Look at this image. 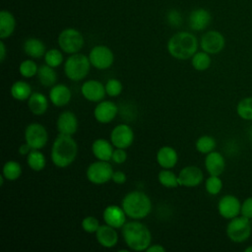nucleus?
Wrapping results in <instances>:
<instances>
[{"instance_id":"obj_7","label":"nucleus","mask_w":252,"mask_h":252,"mask_svg":"<svg viewBox=\"0 0 252 252\" xmlns=\"http://www.w3.org/2000/svg\"><path fill=\"white\" fill-rule=\"evenodd\" d=\"M58 44L61 50L68 54L79 52L84 46V36L76 29L68 28L58 35Z\"/></svg>"},{"instance_id":"obj_12","label":"nucleus","mask_w":252,"mask_h":252,"mask_svg":"<svg viewBox=\"0 0 252 252\" xmlns=\"http://www.w3.org/2000/svg\"><path fill=\"white\" fill-rule=\"evenodd\" d=\"M110 142L115 148L127 149L134 142V131L127 124H118L110 133Z\"/></svg>"},{"instance_id":"obj_42","label":"nucleus","mask_w":252,"mask_h":252,"mask_svg":"<svg viewBox=\"0 0 252 252\" xmlns=\"http://www.w3.org/2000/svg\"><path fill=\"white\" fill-rule=\"evenodd\" d=\"M240 215L252 220V196L246 198L241 203V213Z\"/></svg>"},{"instance_id":"obj_45","label":"nucleus","mask_w":252,"mask_h":252,"mask_svg":"<svg viewBox=\"0 0 252 252\" xmlns=\"http://www.w3.org/2000/svg\"><path fill=\"white\" fill-rule=\"evenodd\" d=\"M32 150V147L26 142V143H24V144H22V145L20 146V148H19V154L22 155V156H26V155L28 156Z\"/></svg>"},{"instance_id":"obj_32","label":"nucleus","mask_w":252,"mask_h":252,"mask_svg":"<svg viewBox=\"0 0 252 252\" xmlns=\"http://www.w3.org/2000/svg\"><path fill=\"white\" fill-rule=\"evenodd\" d=\"M2 174L8 181H15L22 175V166L16 160H8L4 163Z\"/></svg>"},{"instance_id":"obj_34","label":"nucleus","mask_w":252,"mask_h":252,"mask_svg":"<svg viewBox=\"0 0 252 252\" xmlns=\"http://www.w3.org/2000/svg\"><path fill=\"white\" fill-rule=\"evenodd\" d=\"M195 147L199 153L207 155V154L215 151V149L217 147V142L214 137H212L210 135H203L197 139V141L195 143Z\"/></svg>"},{"instance_id":"obj_44","label":"nucleus","mask_w":252,"mask_h":252,"mask_svg":"<svg viewBox=\"0 0 252 252\" xmlns=\"http://www.w3.org/2000/svg\"><path fill=\"white\" fill-rule=\"evenodd\" d=\"M127 180V177H126V174L121 171V170H116V171H113L112 173V177H111V181L114 182L115 184H118V185H121V184H124Z\"/></svg>"},{"instance_id":"obj_33","label":"nucleus","mask_w":252,"mask_h":252,"mask_svg":"<svg viewBox=\"0 0 252 252\" xmlns=\"http://www.w3.org/2000/svg\"><path fill=\"white\" fill-rule=\"evenodd\" d=\"M158 182L165 188H177L179 185L178 174L176 175L170 169L162 168L158 174Z\"/></svg>"},{"instance_id":"obj_29","label":"nucleus","mask_w":252,"mask_h":252,"mask_svg":"<svg viewBox=\"0 0 252 252\" xmlns=\"http://www.w3.org/2000/svg\"><path fill=\"white\" fill-rule=\"evenodd\" d=\"M10 93L13 98L21 101L29 99V97L32 94L31 85L26 81H22V80L16 81L13 83L10 89Z\"/></svg>"},{"instance_id":"obj_17","label":"nucleus","mask_w":252,"mask_h":252,"mask_svg":"<svg viewBox=\"0 0 252 252\" xmlns=\"http://www.w3.org/2000/svg\"><path fill=\"white\" fill-rule=\"evenodd\" d=\"M126 217L127 215L123 208L114 204L105 207L102 213L104 222L114 228H122V226L127 222Z\"/></svg>"},{"instance_id":"obj_37","label":"nucleus","mask_w":252,"mask_h":252,"mask_svg":"<svg viewBox=\"0 0 252 252\" xmlns=\"http://www.w3.org/2000/svg\"><path fill=\"white\" fill-rule=\"evenodd\" d=\"M63 53L56 48H51L49 50H47L44 54V61L45 64L56 68L59 67L62 63H63Z\"/></svg>"},{"instance_id":"obj_14","label":"nucleus","mask_w":252,"mask_h":252,"mask_svg":"<svg viewBox=\"0 0 252 252\" xmlns=\"http://www.w3.org/2000/svg\"><path fill=\"white\" fill-rule=\"evenodd\" d=\"M204 180L202 169L196 165L184 166L178 173V181L180 186L196 187Z\"/></svg>"},{"instance_id":"obj_10","label":"nucleus","mask_w":252,"mask_h":252,"mask_svg":"<svg viewBox=\"0 0 252 252\" xmlns=\"http://www.w3.org/2000/svg\"><path fill=\"white\" fill-rule=\"evenodd\" d=\"M89 59L93 67L98 70L108 69L114 62L112 50L105 45H95L89 53Z\"/></svg>"},{"instance_id":"obj_39","label":"nucleus","mask_w":252,"mask_h":252,"mask_svg":"<svg viewBox=\"0 0 252 252\" xmlns=\"http://www.w3.org/2000/svg\"><path fill=\"white\" fill-rule=\"evenodd\" d=\"M105 92L106 94H108L111 97H115L118 96L123 90V86L122 83L118 80V79H109L106 83H105Z\"/></svg>"},{"instance_id":"obj_40","label":"nucleus","mask_w":252,"mask_h":252,"mask_svg":"<svg viewBox=\"0 0 252 252\" xmlns=\"http://www.w3.org/2000/svg\"><path fill=\"white\" fill-rule=\"evenodd\" d=\"M81 225H82L83 230L88 232V233H95L96 230L98 229V227L100 226L98 220L95 217H93V216L85 217L82 220Z\"/></svg>"},{"instance_id":"obj_15","label":"nucleus","mask_w":252,"mask_h":252,"mask_svg":"<svg viewBox=\"0 0 252 252\" xmlns=\"http://www.w3.org/2000/svg\"><path fill=\"white\" fill-rule=\"evenodd\" d=\"M118 114V106L110 100H101L97 102L94 110L95 120L101 124H107L113 121Z\"/></svg>"},{"instance_id":"obj_19","label":"nucleus","mask_w":252,"mask_h":252,"mask_svg":"<svg viewBox=\"0 0 252 252\" xmlns=\"http://www.w3.org/2000/svg\"><path fill=\"white\" fill-rule=\"evenodd\" d=\"M48 97L53 105L61 107L67 105L70 102L72 98V93L66 85L55 84L53 87L50 88Z\"/></svg>"},{"instance_id":"obj_46","label":"nucleus","mask_w":252,"mask_h":252,"mask_svg":"<svg viewBox=\"0 0 252 252\" xmlns=\"http://www.w3.org/2000/svg\"><path fill=\"white\" fill-rule=\"evenodd\" d=\"M146 251L147 252H164L165 247H163L160 244H151Z\"/></svg>"},{"instance_id":"obj_31","label":"nucleus","mask_w":252,"mask_h":252,"mask_svg":"<svg viewBox=\"0 0 252 252\" xmlns=\"http://www.w3.org/2000/svg\"><path fill=\"white\" fill-rule=\"evenodd\" d=\"M212 63V59L209 53L205 51H197L191 57V64L196 71H206L210 68Z\"/></svg>"},{"instance_id":"obj_9","label":"nucleus","mask_w":252,"mask_h":252,"mask_svg":"<svg viewBox=\"0 0 252 252\" xmlns=\"http://www.w3.org/2000/svg\"><path fill=\"white\" fill-rule=\"evenodd\" d=\"M24 137L25 142H27L33 150L42 149L48 141L47 130L42 124L36 122L31 123L26 127Z\"/></svg>"},{"instance_id":"obj_28","label":"nucleus","mask_w":252,"mask_h":252,"mask_svg":"<svg viewBox=\"0 0 252 252\" xmlns=\"http://www.w3.org/2000/svg\"><path fill=\"white\" fill-rule=\"evenodd\" d=\"M36 76H37L38 82L45 88L53 87L57 81V73L55 72L53 67L47 64H44L38 67Z\"/></svg>"},{"instance_id":"obj_13","label":"nucleus","mask_w":252,"mask_h":252,"mask_svg":"<svg viewBox=\"0 0 252 252\" xmlns=\"http://www.w3.org/2000/svg\"><path fill=\"white\" fill-rule=\"evenodd\" d=\"M225 44L223 35L218 31H209L204 33L200 40V46L203 51L209 54L220 53Z\"/></svg>"},{"instance_id":"obj_41","label":"nucleus","mask_w":252,"mask_h":252,"mask_svg":"<svg viewBox=\"0 0 252 252\" xmlns=\"http://www.w3.org/2000/svg\"><path fill=\"white\" fill-rule=\"evenodd\" d=\"M126 159H127V153H126L125 149L116 148L113 151V154H112V157H111V160L114 163L121 164V163H124L126 161Z\"/></svg>"},{"instance_id":"obj_22","label":"nucleus","mask_w":252,"mask_h":252,"mask_svg":"<svg viewBox=\"0 0 252 252\" xmlns=\"http://www.w3.org/2000/svg\"><path fill=\"white\" fill-rule=\"evenodd\" d=\"M113 145L110 141L102 138L95 139L92 144V153L99 160L109 161L113 154Z\"/></svg>"},{"instance_id":"obj_36","label":"nucleus","mask_w":252,"mask_h":252,"mask_svg":"<svg viewBox=\"0 0 252 252\" xmlns=\"http://www.w3.org/2000/svg\"><path fill=\"white\" fill-rule=\"evenodd\" d=\"M222 180L219 175H210L205 181V189L210 195H218L222 189Z\"/></svg>"},{"instance_id":"obj_30","label":"nucleus","mask_w":252,"mask_h":252,"mask_svg":"<svg viewBox=\"0 0 252 252\" xmlns=\"http://www.w3.org/2000/svg\"><path fill=\"white\" fill-rule=\"evenodd\" d=\"M27 163L34 171L42 170L46 165L45 156L39 150H32L27 157Z\"/></svg>"},{"instance_id":"obj_21","label":"nucleus","mask_w":252,"mask_h":252,"mask_svg":"<svg viewBox=\"0 0 252 252\" xmlns=\"http://www.w3.org/2000/svg\"><path fill=\"white\" fill-rule=\"evenodd\" d=\"M95 238L102 247L112 248L118 242V233L116 228L105 223L98 227L95 232Z\"/></svg>"},{"instance_id":"obj_43","label":"nucleus","mask_w":252,"mask_h":252,"mask_svg":"<svg viewBox=\"0 0 252 252\" xmlns=\"http://www.w3.org/2000/svg\"><path fill=\"white\" fill-rule=\"evenodd\" d=\"M167 22L170 26L178 27L182 23V17L180 13L176 10H170L167 13Z\"/></svg>"},{"instance_id":"obj_5","label":"nucleus","mask_w":252,"mask_h":252,"mask_svg":"<svg viewBox=\"0 0 252 252\" xmlns=\"http://www.w3.org/2000/svg\"><path fill=\"white\" fill-rule=\"evenodd\" d=\"M91 62L89 56L83 53H74L64 62V72L68 79L74 82L81 81L87 77L91 69Z\"/></svg>"},{"instance_id":"obj_25","label":"nucleus","mask_w":252,"mask_h":252,"mask_svg":"<svg viewBox=\"0 0 252 252\" xmlns=\"http://www.w3.org/2000/svg\"><path fill=\"white\" fill-rule=\"evenodd\" d=\"M28 106L34 115H42L48 108V99L43 94L34 92L28 99Z\"/></svg>"},{"instance_id":"obj_27","label":"nucleus","mask_w":252,"mask_h":252,"mask_svg":"<svg viewBox=\"0 0 252 252\" xmlns=\"http://www.w3.org/2000/svg\"><path fill=\"white\" fill-rule=\"evenodd\" d=\"M16 20L12 13L9 11L0 12V38L5 39L9 37L15 31Z\"/></svg>"},{"instance_id":"obj_3","label":"nucleus","mask_w":252,"mask_h":252,"mask_svg":"<svg viewBox=\"0 0 252 252\" xmlns=\"http://www.w3.org/2000/svg\"><path fill=\"white\" fill-rule=\"evenodd\" d=\"M198 49L197 37L188 32H179L173 34L167 41L168 53L179 60L191 58Z\"/></svg>"},{"instance_id":"obj_1","label":"nucleus","mask_w":252,"mask_h":252,"mask_svg":"<svg viewBox=\"0 0 252 252\" xmlns=\"http://www.w3.org/2000/svg\"><path fill=\"white\" fill-rule=\"evenodd\" d=\"M78 155V145L72 136L59 134L52 143L50 158L59 168L68 167Z\"/></svg>"},{"instance_id":"obj_8","label":"nucleus","mask_w":252,"mask_h":252,"mask_svg":"<svg viewBox=\"0 0 252 252\" xmlns=\"http://www.w3.org/2000/svg\"><path fill=\"white\" fill-rule=\"evenodd\" d=\"M113 168L108 161L99 160L92 162L86 171L88 180L95 185H102L111 180Z\"/></svg>"},{"instance_id":"obj_38","label":"nucleus","mask_w":252,"mask_h":252,"mask_svg":"<svg viewBox=\"0 0 252 252\" xmlns=\"http://www.w3.org/2000/svg\"><path fill=\"white\" fill-rule=\"evenodd\" d=\"M38 66L32 59H27L21 62L19 66V72L24 78H32L37 74Z\"/></svg>"},{"instance_id":"obj_49","label":"nucleus","mask_w":252,"mask_h":252,"mask_svg":"<svg viewBox=\"0 0 252 252\" xmlns=\"http://www.w3.org/2000/svg\"><path fill=\"white\" fill-rule=\"evenodd\" d=\"M4 179H6V178H5L4 175L1 173V175H0V185H1V186H3V184H4Z\"/></svg>"},{"instance_id":"obj_20","label":"nucleus","mask_w":252,"mask_h":252,"mask_svg":"<svg viewBox=\"0 0 252 252\" xmlns=\"http://www.w3.org/2000/svg\"><path fill=\"white\" fill-rule=\"evenodd\" d=\"M204 163L206 170L210 175L220 176L225 168V159L223 156L217 151L207 154Z\"/></svg>"},{"instance_id":"obj_11","label":"nucleus","mask_w":252,"mask_h":252,"mask_svg":"<svg viewBox=\"0 0 252 252\" xmlns=\"http://www.w3.org/2000/svg\"><path fill=\"white\" fill-rule=\"evenodd\" d=\"M218 212L223 219L231 220L240 215L241 202L236 196L226 194L219 200Z\"/></svg>"},{"instance_id":"obj_35","label":"nucleus","mask_w":252,"mask_h":252,"mask_svg":"<svg viewBox=\"0 0 252 252\" xmlns=\"http://www.w3.org/2000/svg\"><path fill=\"white\" fill-rule=\"evenodd\" d=\"M237 115L246 121H252V96L240 99L236 105Z\"/></svg>"},{"instance_id":"obj_26","label":"nucleus","mask_w":252,"mask_h":252,"mask_svg":"<svg viewBox=\"0 0 252 252\" xmlns=\"http://www.w3.org/2000/svg\"><path fill=\"white\" fill-rule=\"evenodd\" d=\"M23 48L25 53L32 58H41L46 52L45 44L40 39L35 37L26 39Z\"/></svg>"},{"instance_id":"obj_24","label":"nucleus","mask_w":252,"mask_h":252,"mask_svg":"<svg viewBox=\"0 0 252 252\" xmlns=\"http://www.w3.org/2000/svg\"><path fill=\"white\" fill-rule=\"evenodd\" d=\"M211 22V14L205 9H195L189 16V26L193 31L205 30Z\"/></svg>"},{"instance_id":"obj_50","label":"nucleus","mask_w":252,"mask_h":252,"mask_svg":"<svg viewBox=\"0 0 252 252\" xmlns=\"http://www.w3.org/2000/svg\"><path fill=\"white\" fill-rule=\"evenodd\" d=\"M244 252H252V245L247 246V247L244 249Z\"/></svg>"},{"instance_id":"obj_4","label":"nucleus","mask_w":252,"mask_h":252,"mask_svg":"<svg viewBox=\"0 0 252 252\" xmlns=\"http://www.w3.org/2000/svg\"><path fill=\"white\" fill-rule=\"evenodd\" d=\"M121 207L130 219L142 220L150 215L152 211V201L145 192L135 190L124 196Z\"/></svg>"},{"instance_id":"obj_47","label":"nucleus","mask_w":252,"mask_h":252,"mask_svg":"<svg viewBox=\"0 0 252 252\" xmlns=\"http://www.w3.org/2000/svg\"><path fill=\"white\" fill-rule=\"evenodd\" d=\"M5 58H6V46L3 40H1L0 41V61L4 62Z\"/></svg>"},{"instance_id":"obj_23","label":"nucleus","mask_w":252,"mask_h":252,"mask_svg":"<svg viewBox=\"0 0 252 252\" xmlns=\"http://www.w3.org/2000/svg\"><path fill=\"white\" fill-rule=\"evenodd\" d=\"M157 161L160 167L170 169L176 165L178 161V154L174 148L163 146L159 148L157 153Z\"/></svg>"},{"instance_id":"obj_2","label":"nucleus","mask_w":252,"mask_h":252,"mask_svg":"<svg viewBox=\"0 0 252 252\" xmlns=\"http://www.w3.org/2000/svg\"><path fill=\"white\" fill-rule=\"evenodd\" d=\"M127 246L134 251H146L152 244V233L147 225L136 220L127 221L121 228Z\"/></svg>"},{"instance_id":"obj_48","label":"nucleus","mask_w":252,"mask_h":252,"mask_svg":"<svg viewBox=\"0 0 252 252\" xmlns=\"http://www.w3.org/2000/svg\"><path fill=\"white\" fill-rule=\"evenodd\" d=\"M247 136H248V139L251 141L252 143V125L248 128V132H247Z\"/></svg>"},{"instance_id":"obj_16","label":"nucleus","mask_w":252,"mask_h":252,"mask_svg":"<svg viewBox=\"0 0 252 252\" xmlns=\"http://www.w3.org/2000/svg\"><path fill=\"white\" fill-rule=\"evenodd\" d=\"M81 94L89 101L99 102L106 94L105 86L99 81L88 80L82 85Z\"/></svg>"},{"instance_id":"obj_6","label":"nucleus","mask_w":252,"mask_h":252,"mask_svg":"<svg viewBox=\"0 0 252 252\" xmlns=\"http://www.w3.org/2000/svg\"><path fill=\"white\" fill-rule=\"evenodd\" d=\"M226 235L227 237L235 243H241L246 241L252 233V223L251 220L239 215L231 220H229L226 225Z\"/></svg>"},{"instance_id":"obj_18","label":"nucleus","mask_w":252,"mask_h":252,"mask_svg":"<svg viewBox=\"0 0 252 252\" xmlns=\"http://www.w3.org/2000/svg\"><path fill=\"white\" fill-rule=\"evenodd\" d=\"M56 127L59 134L73 136L79 127L78 118L72 111L66 110L59 114L56 120Z\"/></svg>"}]
</instances>
